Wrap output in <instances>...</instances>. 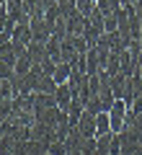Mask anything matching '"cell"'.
<instances>
[{
  "label": "cell",
  "mask_w": 142,
  "mask_h": 155,
  "mask_svg": "<svg viewBox=\"0 0 142 155\" xmlns=\"http://www.w3.org/2000/svg\"><path fill=\"white\" fill-rule=\"evenodd\" d=\"M39 67H41V72H44V75H49V78H52V75H54V70H57V62L47 57V60H44V62H41Z\"/></svg>",
  "instance_id": "7c38bea8"
},
{
  "label": "cell",
  "mask_w": 142,
  "mask_h": 155,
  "mask_svg": "<svg viewBox=\"0 0 142 155\" xmlns=\"http://www.w3.org/2000/svg\"><path fill=\"white\" fill-rule=\"evenodd\" d=\"M31 36H34V41H41V44H47L49 41V36H52V26L47 23V18H31Z\"/></svg>",
  "instance_id": "3957f363"
},
{
  "label": "cell",
  "mask_w": 142,
  "mask_h": 155,
  "mask_svg": "<svg viewBox=\"0 0 142 155\" xmlns=\"http://www.w3.org/2000/svg\"><path fill=\"white\" fill-rule=\"evenodd\" d=\"M34 70V62H31V57H28V52H23L21 57H18V62H16V75H28V72Z\"/></svg>",
  "instance_id": "52a82bcc"
},
{
  "label": "cell",
  "mask_w": 142,
  "mask_h": 155,
  "mask_svg": "<svg viewBox=\"0 0 142 155\" xmlns=\"http://www.w3.org/2000/svg\"><path fill=\"white\" fill-rule=\"evenodd\" d=\"M132 111H134V114H142V96L134 101V104H132Z\"/></svg>",
  "instance_id": "9a60e30c"
},
{
  "label": "cell",
  "mask_w": 142,
  "mask_h": 155,
  "mask_svg": "<svg viewBox=\"0 0 142 155\" xmlns=\"http://www.w3.org/2000/svg\"><path fill=\"white\" fill-rule=\"evenodd\" d=\"M72 96H75V93H72V91H70V85H67V83H65V85H57V91H54V98H57V106H60L62 111H65L67 106H70Z\"/></svg>",
  "instance_id": "5b68a950"
},
{
  "label": "cell",
  "mask_w": 142,
  "mask_h": 155,
  "mask_svg": "<svg viewBox=\"0 0 142 155\" xmlns=\"http://www.w3.org/2000/svg\"><path fill=\"white\" fill-rule=\"evenodd\" d=\"M111 132V122H109V111H104V114L96 116V137L98 134H109Z\"/></svg>",
  "instance_id": "9c48e42d"
},
{
  "label": "cell",
  "mask_w": 142,
  "mask_h": 155,
  "mask_svg": "<svg viewBox=\"0 0 142 155\" xmlns=\"http://www.w3.org/2000/svg\"><path fill=\"white\" fill-rule=\"evenodd\" d=\"M111 140H114V132H109V134H98V137H96V153H98V155H109Z\"/></svg>",
  "instance_id": "ba28073f"
},
{
  "label": "cell",
  "mask_w": 142,
  "mask_h": 155,
  "mask_svg": "<svg viewBox=\"0 0 142 155\" xmlns=\"http://www.w3.org/2000/svg\"><path fill=\"white\" fill-rule=\"evenodd\" d=\"M127 114H129V106L124 101H114V106L109 109V122H111V132L119 134L127 124Z\"/></svg>",
  "instance_id": "6da1fadb"
},
{
  "label": "cell",
  "mask_w": 142,
  "mask_h": 155,
  "mask_svg": "<svg viewBox=\"0 0 142 155\" xmlns=\"http://www.w3.org/2000/svg\"><path fill=\"white\" fill-rule=\"evenodd\" d=\"M65 21H67V34H70V36H83V34H85L88 18L83 16L80 11H72L70 16H65Z\"/></svg>",
  "instance_id": "7a4b0ae2"
},
{
  "label": "cell",
  "mask_w": 142,
  "mask_h": 155,
  "mask_svg": "<svg viewBox=\"0 0 142 155\" xmlns=\"http://www.w3.org/2000/svg\"><path fill=\"white\" fill-rule=\"evenodd\" d=\"M109 155H121V145H119V134H114V140H111V147H109Z\"/></svg>",
  "instance_id": "5bb4252c"
},
{
  "label": "cell",
  "mask_w": 142,
  "mask_h": 155,
  "mask_svg": "<svg viewBox=\"0 0 142 155\" xmlns=\"http://www.w3.org/2000/svg\"><path fill=\"white\" fill-rule=\"evenodd\" d=\"M78 129L83 132V137H96V116L88 114V111H83L80 122H78Z\"/></svg>",
  "instance_id": "277c9868"
},
{
  "label": "cell",
  "mask_w": 142,
  "mask_h": 155,
  "mask_svg": "<svg viewBox=\"0 0 142 155\" xmlns=\"http://www.w3.org/2000/svg\"><path fill=\"white\" fill-rule=\"evenodd\" d=\"M54 83L57 85H65L67 80H70V65H65V62H60V65H57V70H54Z\"/></svg>",
  "instance_id": "30bf717a"
},
{
  "label": "cell",
  "mask_w": 142,
  "mask_h": 155,
  "mask_svg": "<svg viewBox=\"0 0 142 155\" xmlns=\"http://www.w3.org/2000/svg\"><path fill=\"white\" fill-rule=\"evenodd\" d=\"M47 155H49V153H47Z\"/></svg>",
  "instance_id": "ac0fdd59"
},
{
  "label": "cell",
  "mask_w": 142,
  "mask_h": 155,
  "mask_svg": "<svg viewBox=\"0 0 142 155\" xmlns=\"http://www.w3.org/2000/svg\"><path fill=\"white\" fill-rule=\"evenodd\" d=\"M75 8H78V11H80L83 16L88 18L93 11H96V0H75Z\"/></svg>",
  "instance_id": "8fae6325"
},
{
  "label": "cell",
  "mask_w": 142,
  "mask_h": 155,
  "mask_svg": "<svg viewBox=\"0 0 142 155\" xmlns=\"http://www.w3.org/2000/svg\"><path fill=\"white\" fill-rule=\"evenodd\" d=\"M54 91H57L54 78L41 75V78H39V83H36V91H34V93H49V96H54Z\"/></svg>",
  "instance_id": "8992f818"
},
{
  "label": "cell",
  "mask_w": 142,
  "mask_h": 155,
  "mask_svg": "<svg viewBox=\"0 0 142 155\" xmlns=\"http://www.w3.org/2000/svg\"><path fill=\"white\" fill-rule=\"evenodd\" d=\"M134 11H137V16H140V21H142V0H140V3L134 5Z\"/></svg>",
  "instance_id": "2e32d148"
},
{
  "label": "cell",
  "mask_w": 142,
  "mask_h": 155,
  "mask_svg": "<svg viewBox=\"0 0 142 155\" xmlns=\"http://www.w3.org/2000/svg\"><path fill=\"white\" fill-rule=\"evenodd\" d=\"M93 155H98V153H93Z\"/></svg>",
  "instance_id": "e0dca14e"
},
{
  "label": "cell",
  "mask_w": 142,
  "mask_h": 155,
  "mask_svg": "<svg viewBox=\"0 0 142 155\" xmlns=\"http://www.w3.org/2000/svg\"><path fill=\"white\" fill-rule=\"evenodd\" d=\"M47 153L49 155H67V147H65V142H52Z\"/></svg>",
  "instance_id": "4fadbf2b"
}]
</instances>
